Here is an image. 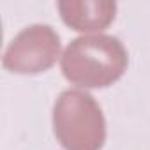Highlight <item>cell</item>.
Listing matches in <instances>:
<instances>
[{"instance_id":"7a4b0ae2","label":"cell","mask_w":150,"mask_h":150,"mask_svg":"<svg viewBox=\"0 0 150 150\" xmlns=\"http://www.w3.org/2000/svg\"><path fill=\"white\" fill-rule=\"evenodd\" d=\"M53 129L67 150H99L106 122L96 99L78 88L64 90L53 108Z\"/></svg>"},{"instance_id":"3957f363","label":"cell","mask_w":150,"mask_h":150,"mask_svg":"<svg viewBox=\"0 0 150 150\" xmlns=\"http://www.w3.org/2000/svg\"><path fill=\"white\" fill-rule=\"evenodd\" d=\"M58 50L60 37L50 25H30L9 42L4 65L14 72H39L53 65Z\"/></svg>"},{"instance_id":"277c9868","label":"cell","mask_w":150,"mask_h":150,"mask_svg":"<svg viewBox=\"0 0 150 150\" xmlns=\"http://www.w3.org/2000/svg\"><path fill=\"white\" fill-rule=\"evenodd\" d=\"M58 9L64 21L74 30H103L115 18L117 4L110 0H96V2L64 0L58 2Z\"/></svg>"},{"instance_id":"6da1fadb","label":"cell","mask_w":150,"mask_h":150,"mask_svg":"<svg viewBox=\"0 0 150 150\" xmlns=\"http://www.w3.org/2000/svg\"><path fill=\"white\" fill-rule=\"evenodd\" d=\"M60 65L64 76L78 87H108L124 74L127 51L113 35H80L65 48Z\"/></svg>"}]
</instances>
